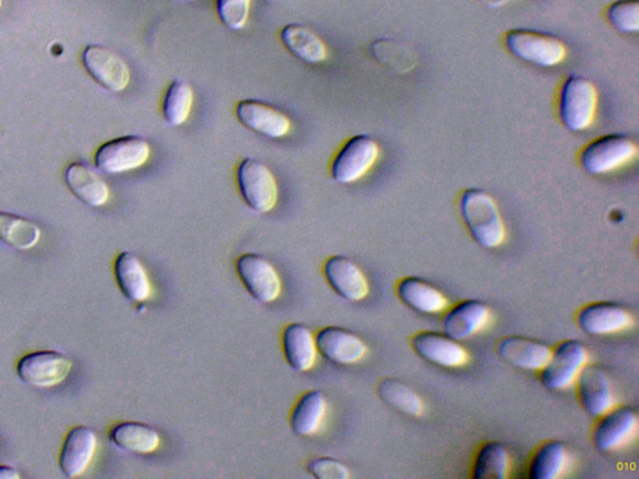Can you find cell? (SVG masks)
Returning a JSON list of instances; mask_svg holds the SVG:
<instances>
[{
  "label": "cell",
  "instance_id": "obj_1",
  "mask_svg": "<svg viewBox=\"0 0 639 479\" xmlns=\"http://www.w3.org/2000/svg\"><path fill=\"white\" fill-rule=\"evenodd\" d=\"M468 233L485 248L499 247L506 237V229L499 207L490 194L481 189H467L460 200Z\"/></svg>",
  "mask_w": 639,
  "mask_h": 479
},
{
  "label": "cell",
  "instance_id": "obj_23",
  "mask_svg": "<svg viewBox=\"0 0 639 479\" xmlns=\"http://www.w3.org/2000/svg\"><path fill=\"white\" fill-rule=\"evenodd\" d=\"M65 180L70 192L91 208H101L111 198L109 186L91 166L83 163L70 164L65 172Z\"/></svg>",
  "mask_w": 639,
  "mask_h": 479
},
{
  "label": "cell",
  "instance_id": "obj_39",
  "mask_svg": "<svg viewBox=\"0 0 639 479\" xmlns=\"http://www.w3.org/2000/svg\"><path fill=\"white\" fill-rule=\"evenodd\" d=\"M185 2H195V0H185Z\"/></svg>",
  "mask_w": 639,
  "mask_h": 479
},
{
  "label": "cell",
  "instance_id": "obj_36",
  "mask_svg": "<svg viewBox=\"0 0 639 479\" xmlns=\"http://www.w3.org/2000/svg\"><path fill=\"white\" fill-rule=\"evenodd\" d=\"M307 472L316 479H348L349 468L330 457H316L309 460Z\"/></svg>",
  "mask_w": 639,
  "mask_h": 479
},
{
  "label": "cell",
  "instance_id": "obj_25",
  "mask_svg": "<svg viewBox=\"0 0 639 479\" xmlns=\"http://www.w3.org/2000/svg\"><path fill=\"white\" fill-rule=\"evenodd\" d=\"M397 296L416 313L434 315L445 312L449 301L432 283L415 277H408L397 283Z\"/></svg>",
  "mask_w": 639,
  "mask_h": 479
},
{
  "label": "cell",
  "instance_id": "obj_28",
  "mask_svg": "<svg viewBox=\"0 0 639 479\" xmlns=\"http://www.w3.org/2000/svg\"><path fill=\"white\" fill-rule=\"evenodd\" d=\"M281 42L291 55L309 65H320L327 58V47L312 30L300 24H288L281 31Z\"/></svg>",
  "mask_w": 639,
  "mask_h": 479
},
{
  "label": "cell",
  "instance_id": "obj_27",
  "mask_svg": "<svg viewBox=\"0 0 639 479\" xmlns=\"http://www.w3.org/2000/svg\"><path fill=\"white\" fill-rule=\"evenodd\" d=\"M326 397L318 389L305 393L298 399L290 414V428L300 437L314 436L325 420Z\"/></svg>",
  "mask_w": 639,
  "mask_h": 479
},
{
  "label": "cell",
  "instance_id": "obj_32",
  "mask_svg": "<svg viewBox=\"0 0 639 479\" xmlns=\"http://www.w3.org/2000/svg\"><path fill=\"white\" fill-rule=\"evenodd\" d=\"M510 455L500 442H487L478 449L475 464V479H504L510 475Z\"/></svg>",
  "mask_w": 639,
  "mask_h": 479
},
{
  "label": "cell",
  "instance_id": "obj_6",
  "mask_svg": "<svg viewBox=\"0 0 639 479\" xmlns=\"http://www.w3.org/2000/svg\"><path fill=\"white\" fill-rule=\"evenodd\" d=\"M637 155L635 141L625 135H609L593 140L581 153V165L592 175L615 172Z\"/></svg>",
  "mask_w": 639,
  "mask_h": 479
},
{
  "label": "cell",
  "instance_id": "obj_7",
  "mask_svg": "<svg viewBox=\"0 0 639 479\" xmlns=\"http://www.w3.org/2000/svg\"><path fill=\"white\" fill-rule=\"evenodd\" d=\"M73 362L59 351L44 350L24 354L16 363V374L24 384L48 388L65 383Z\"/></svg>",
  "mask_w": 639,
  "mask_h": 479
},
{
  "label": "cell",
  "instance_id": "obj_13",
  "mask_svg": "<svg viewBox=\"0 0 639 479\" xmlns=\"http://www.w3.org/2000/svg\"><path fill=\"white\" fill-rule=\"evenodd\" d=\"M315 342L317 352L336 365H353L368 353L367 343L348 328L324 327L317 332Z\"/></svg>",
  "mask_w": 639,
  "mask_h": 479
},
{
  "label": "cell",
  "instance_id": "obj_26",
  "mask_svg": "<svg viewBox=\"0 0 639 479\" xmlns=\"http://www.w3.org/2000/svg\"><path fill=\"white\" fill-rule=\"evenodd\" d=\"M113 445L131 454H153L160 446V434L152 425L141 422H120L109 431Z\"/></svg>",
  "mask_w": 639,
  "mask_h": 479
},
{
  "label": "cell",
  "instance_id": "obj_4",
  "mask_svg": "<svg viewBox=\"0 0 639 479\" xmlns=\"http://www.w3.org/2000/svg\"><path fill=\"white\" fill-rule=\"evenodd\" d=\"M504 44L514 57L543 68L558 66L567 56L564 42L545 32L512 30L506 33Z\"/></svg>",
  "mask_w": 639,
  "mask_h": 479
},
{
  "label": "cell",
  "instance_id": "obj_11",
  "mask_svg": "<svg viewBox=\"0 0 639 479\" xmlns=\"http://www.w3.org/2000/svg\"><path fill=\"white\" fill-rule=\"evenodd\" d=\"M638 414L632 407H612L600 416L593 430V445L601 452L623 449L637 437Z\"/></svg>",
  "mask_w": 639,
  "mask_h": 479
},
{
  "label": "cell",
  "instance_id": "obj_37",
  "mask_svg": "<svg viewBox=\"0 0 639 479\" xmlns=\"http://www.w3.org/2000/svg\"><path fill=\"white\" fill-rule=\"evenodd\" d=\"M21 474L12 466H0V479H20Z\"/></svg>",
  "mask_w": 639,
  "mask_h": 479
},
{
  "label": "cell",
  "instance_id": "obj_20",
  "mask_svg": "<svg viewBox=\"0 0 639 479\" xmlns=\"http://www.w3.org/2000/svg\"><path fill=\"white\" fill-rule=\"evenodd\" d=\"M634 316L615 303H594L581 308L577 323L585 334L593 336L626 331L634 325Z\"/></svg>",
  "mask_w": 639,
  "mask_h": 479
},
{
  "label": "cell",
  "instance_id": "obj_14",
  "mask_svg": "<svg viewBox=\"0 0 639 479\" xmlns=\"http://www.w3.org/2000/svg\"><path fill=\"white\" fill-rule=\"evenodd\" d=\"M323 271L328 287L341 299L358 303L369 295L370 287L365 274L349 257H328Z\"/></svg>",
  "mask_w": 639,
  "mask_h": 479
},
{
  "label": "cell",
  "instance_id": "obj_18",
  "mask_svg": "<svg viewBox=\"0 0 639 479\" xmlns=\"http://www.w3.org/2000/svg\"><path fill=\"white\" fill-rule=\"evenodd\" d=\"M576 384L583 410L590 416L600 417L615 406L614 388L605 370L588 363Z\"/></svg>",
  "mask_w": 639,
  "mask_h": 479
},
{
  "label": "cell",
  "instance_id": "obj_34",
  "mask_svg": "<svg viewBox=\"0 0 639 479\" xmlns=\"http://www.w3.org/2000/svg\"><path fill=\"white\" fill-rule=\"evenodd\" d=\"M607 20L620 33L632 34L639 31L638 0H616L607 8Z\"/></svg>",
  "mask_w": 639,
  "mask_h": 479
},
{
  "label": "cell",
  "instance_id": "obj_29",
  "mask_svg": "<svg viewBox=\"0 0 639 479\" xmlns=\"http://www.w3.org/2000/svg\"><path fill=\"white\" fill-rule=\"evenodd\" d=\"M570 454L562 442L549 441L539 446L531 459L532 479H557L570 467Z\"/></svg>",
  "mask_w": 639,
  "mask_h": 479
},
{
  "label": "cell",
  "instance_id": "obj_2",
  "mask_svg": "<svg viewBox=\"0 0 639 479\" xmlns=\"http://www.w3.org/2000/svg\"><path fill=\"white\" fill-rule=\"evenodd\" d=\"M597 103L596 87L589 79L581 75L568 77L559 93V118L568 130L583 131L596 117Z\"/></svg>",
  "mask_w": 639,
  "mask_h": 479
},
{
  "label": "cell",
  "instance_id": "obj_16",
  "mask_svg": "<svg viewBox=\"0 0 639 479\" xmlns=\"http://www.w3.org/2000/svg\"><path fill=\"white\" fill-rule=\"evenodd\" d=\"M490 322V307L483 301L466 300L448 309L442 318V327L451 339L464 341L484 331Z\"/></svg>",
  "mask_w": 639,
  "mask_h": 479
},
{
  "label": "cell",
  "instance_id": "obj_9",
  "mask_svg": "<svg viewBox=\"0 0 639 479\" xmlns=\"http://www.w3.org/2000/svg\"><path fill=\"white\" fill-rule=\"evenodd\" d=\"M150 156L148 141L140 137H121L96 150L94 163L106 174H121L143 166Z\"/></svg>",
  "mask_w": 639,
  "mask_h": 479
},
{
  "label": "cell",
  "instance_id": "obj_40",
  "mask_svg": "<svg viewBox=\"0 0 639 479\" xmlns=\"http://www.w3.org/2000/svg\"><path fill=\"white\" fill-rule=\"evenodd\" d=\"M2 4H3V0H0V8H2Z\"/></svg>",
  "mask_w": 639,
  "mask_h": 479
},
{
  "label": "cell",
  "instance_id": "obj_22",
  "mask_svg": "<svg viewBox=\"0 0 639 479\" xmlns=\"http://www.w3.org/2000/svg\"><path fill=\"white\" fill-rule=\"evenodd\" d=\"M114 277L121 294L131 303H144L152 296V283L137 255L120 253L114 261Z\"/></svg>",
  "mask_w": 639,
  "mask_h": 479
},
{
  "label": "cell",
  "instance_id": "obj_31",
  "mask_svg": "<svg viewBox=\"0 0 639 479\" xmlns=\"http://www.w3.org/2000/svg\"><path fill=\"white\" fill-rule=\"evenodd\" d=\"M377 395L387 406L406 416L419 417L423 412L421 397L397 378L379 381Z\"/></svg>",
  "mask_w": 639,
  "mask_h": 479
},
{
  "label": "cell",
  "instance_id": "obj_24",
  "mask_svg": "<svg viewBox=\"0 0 639 479\" xmlns=\"http://www.w3.org/2000/svg\"><path fill=\"white\" fill-rule=\"evenodd\" d=\"M282 350L288 365L298 372L315 366L317 349L312 330L304 324H289L282 331Z\"/></svg>",
  "mask_w": 639,
  "mask_h": 479
},
{
  "label": "cell",
  "instance_id": "obj_17",
  "mask_svg": "<svg viewBox=\"0 0 639 479\" xmlns=\"http://www.w3.org/2000/svg\"><path fill=\"white\" fill-rule=\"evenodd\" d=\"M96 445V434L88 425H77L70 430L60 449L61 472L68 478L82 476L92 464Z\"/></svg>",
  "mask_w": 639,
  "mask_h": 479
},
{
  "label": "cell",
  "instance_id": "obj_35",
  "mask_svg": "<svg viewBox=\"0 0 639 479\" xmlns=\"http://www.w3.org/2000/svg\"><path fill=\"white\" fill-rule=\"evenodd\" d=\"M252 0H217L221 23L229 30H243L251 15Z\"/></svg>",
  "mask_w": 639,
  "mask_h": 479
},
{
  "label": "cell",
  "instance_id": "obj_10",
  "mask_svg": "<svg viewBox=\"0 0 639 479\" xmlns=\"http://www.w3.org/2000/svg\"><path fill=\"white\" fill-rule=\"evenodd\" d=\"M379 154L380 149L375 139L369 136L352 137L334 159L333 179L340 184L360 180L375 165Z\"/></svg>",
  "mask_w": 639,
  "mask_h": 479
},
{
  "label": "cell",
  "instance_id": "obj_33",
  "mask_svg": "<svg viewBox=\"0 0 639 479\" xmlns=\"http://www.w3.org/2000/svg\"><path fill=\"white\" fill-rule=\"evenodd\" d=\"M194 105V91L189 83L176 79L164 96L163 115L171 127H181L188 120Z\"/></svg>",
  "mask_w": 639,
  "mask_h": 479
},
{
  "label": "cell",
  "instance_id": "obj_8",
  "mask_svg": "<svg viewBox=\"0 0 639 479\" xmlns=\"http://www.w3.org/2000/svg\"><path fill=\"white\" fill-rule=\"evenodd\" d=\"M236 273L251 296L262 304L274 303L281 294V279L266 257L247 253L235 262Z\"/></svg>",
  "mask_w": 639,
  "mask_h": 479
},
{
  "label": "cell",
  "instance_id": "obj_21",
  "mask_svg": "<svg viewBox=\"0 0 639 479\" xmlns=\"http://www.w3.org/2000/svg\"><path fill=\"white\" fill-rule=\"evenodd\" d=\"M551 352L547 343L523 336L503 337L497 344V353L504 362L527 371L543 370Z\"/></svg>",
  "mask_w": 639,
  "mask_h": 479
},
{
  "label": "cell",
  "instance_id": "obj_5",
  "mask_svg": "<svg viewBox=\"0 0 639 479\" xmlns=\"http://www.w3.org/2000/svg\"><path fill=\"white\" fill-rule=\"evenodd\" d=\"M589 363V351L576 340H567L553 350L545 367L541 370V383L551 392H564L576 384L582 369Z\"/></svg>",
  "mask_w": 639,
  "mask_h": 479
},
{
  "label": "cell",
  "instance_id": "obj_3",
  "mask_svg": "<svg viewBox=\"0 0 639 479\" xmlns=\"http://www.w3.org/2000/svg\"><path fill=\"white\" fill-rule=\"evenodd\" d=\"M239 191L248 209L257 214L270 212L278 202V183L260 160L246 157L236 171Z\"/></svg>",
  "mask_w": 639,
  "mask_h": 479
},
{
  "label": "cell",
  "instance_id": "obj_38",
  "mask_svg": "<svg viewBox=\"0 0 639 479\" xmlns=\"http://www.w3.org/2000/svg\"><path fill=\"white\" fill-rule=\"evenodd\" d=\"M479 2H481L488 8L495 9L508 4L509 2H511V0H479Z\"/></svg>",
  "mask_w": 639,
  "mask_h": 479
},
{
  "label": "cell",
  "instance_id": "obj_30",
  "mask_svg": "<svg viewBox=\"0 0 639 479\" xmlns=\"http://www.w3.org/2000/svg\"><path fill=\"white\" fill-rule=\"evenodd\" d=\"M40 229L33 221L0 211V243L15 250H31L39 243Z\"/></svg>",
  "mask_w": 639,
  "mask_h": 479
},
{
  "label": "cell",
  "instance_id": "obj_15",
  "mask_svg": "<svg viewBox=\"0 0 639 479\" xmlns=\"http://www.w3.org/2000/svg\"><path fill=\"white\" fill-rule=\"evenodd\" d=\"M411 346L420 358L440 367H463L469 360L464 346L446 334L433 331L416 334L411 339Z\"/></svg>",
  "mask_w": 639,
  "mask_h": 479
},
{
  "label": "cell",
  "instance_id": "obj_12",
  "mask_svg": "<svg viewBox=\"0 0 639 479\" xmlns=\"http://www.w3.org/2000/svg\"><path fill=\"white\" fill-rule=\"evenodd\" d=\"M86 73L106 91L120 93L130 83V70L117 52L103 46H88L82 56Z\"/></svg>",
  "mask_w": 639,
  "mask_h": 479
},
{
  "label": "cell",
  "instance_id": "obj_19",
  "mask_svg": "<svg viewBox=\"0 0 639 479\" xmlns=\"http://www.w3.org/2000/svg\"><path fill=\"white\" fill-rule=\"evenodd\" d=\"M235 113L244 127L270 139L283 138L291 129V121L286 114L259 101L239 102Z\"/></svg>",
  "mask_w": 639,
  "mask_h": 479
}]
</instances>
